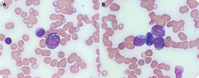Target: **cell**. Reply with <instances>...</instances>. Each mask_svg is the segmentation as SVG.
Returning a JSON list of instances; mask_svg holds the SVG:
<instances>
[{"mask_svg": "<svg viewBox=\"0 0 199 78\" xmlns=\"http://www.w3.org/2000/svg\"><path fill=\"white\" fill-rule=\"evenodd\" d=\"M35 33L36 37L39 38H42L44 37L45 35V30L44 28H38L36 30Z\"/></svg>", "mask_w": 199, "mask_h": 78, "instance_id": "8992f818", "label": "cell"}, {"mask_svg": "<svg viewBox=\"0 0 199 78\" xmlns=\"http://www.w3.org/2000/svg\"><path fill=\"white\" fill-rule=\"evenodd\" d=\"M151 33L155 37H163L165 35V28L159 25H155L152 27L151 29Z\"/></svg>", "mask_w": 199, "mask_h": 78, "instance_id": "7a4b0ae2", "label": "cell"}, {"mask_svg": "<svg viewBox=\"0 0 199 78\" xmlns=\"http://www.w3.org/2000/svg\"><path fill=\"white\" fill-rule=\"evenodd\" d=\"M5 42L7 44H10L12 43V39H11L10 38H6L5 40Z\"/></svg>", "mask_w": 199, "mask_h": 78, "instance_id": "52a82bcc", "label": "cell"}, {"mask_svg": "<svg viewBox=\"0 0 199 78\" xmlns=\"http://www.w3.org/2000/svg\"><path fill=\"white\" fill-rule=\"evenodd\" d=\"M60 37L57 33H52L48 35L46 40V44L48 48L54 49L59 45Z\"/></svg>", "mask_w": 199, "mask_h": 78, "instance_id": "6da1fadb", "label": "cell"}, {"mask_svg": "<svg viewBox=\"0 0 199 78\" xmlns=\"http://www.w3.org/2000/svg\"><path fill=\"white\" fill-rule=\"evenodd\" d=\"M153 44L154 47L157 50H161L165 46L164 39L162 37L154 38Z\"/></svg>", "mask_w": 199, "mask_h": 78, "instance_id": "3957f363", "label": "cell"}, {"mask_svg": "<svg viewBox=\"0 0 199 78\" xmlns=\"http://www.w3.org/2000/svg\"><path fill=\"white\" fill-rule=\"evenodd\" d=\"M146 43L147 45L151 46L153 44L154 36L150 32H148L146 35Z\"/></svg>", "mask_w": 199, "mask_h": 78, "instance_id": "5b68a950", "label": "cell"}, {"mask_svg": "<svg viewBox=\"0 0 199 78\" xmlns=\"http://www.w3.org/2000/svg\"><path fill=\"white\" fill-rule=\"evenodd\" d=\"M146 36L144 35H139L135 37L133 44L136 47H142L146 43Z\"/></svg>", "mask_w": 199, "mask_h": 78, "instance_id": "277c9868", "label": "cell"}]
</instances>
